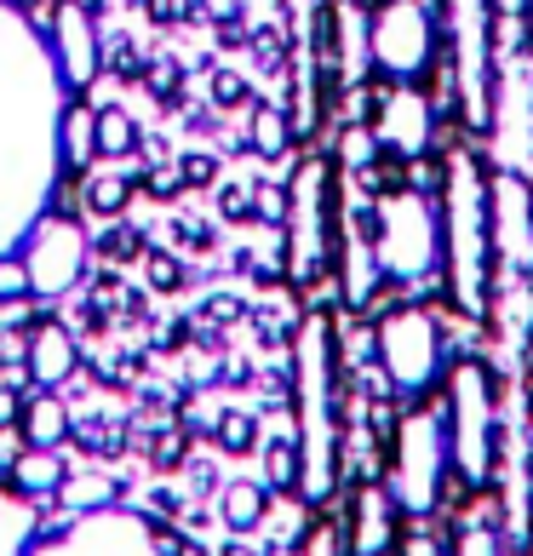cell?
Listing matches in <instances>:
<instances>
[{
  "mask_svg": "<svg viewBox=\"0 0 533 556\" xmlns=\"http://www.w3.org/2000/svg\"><path fill=\"white\" fill-rule=\"evenodd\" d=\"M293 419H299V459H304V482L299 500L321 510L339 493V447H344V425H339V379H333V316H299L293 327Z\"/></svg>",
  "mask_w": 533,
  "mask_h": 556,
  "instance_id": "cell-1",
  "label": "cell"
},
{
  "mask_svg": "<svg viewBox=\"0 0 533 556\" xmlns=\"http://www.w3.org/2000/svg\"><path fill=\"white\" fill-rule=\"evenodd\" d=\"M442 264L459 311H487V281H494V230H487V178L477 155L454 150L442 173Z\"/></svg>",
  "mask_w": 533,
  "mask_h": 556,
  "instance_id": "cell-2",
  "label": "cell"
},
{
  "mask_svg": "<svg viewBox=\"0 0 533 556\" xmlns=\"http://www.w3.org/2000/svg\"><path fill=\"white\" fill-rule=\"evenodd\" d=\"M333 161L310 150L287 173V224H281V264L287 287L316 293L333 287Z\"/></svg>",
  "mask_w": 533,
  "mask_h": 556,
  "instance_id": "cell-3",
  "label": "cell"
},
{
  "mask_svg": "<svg viewBox=\"0 0 533 556\" xmlns=\"http://www.w3.org/2000/svg\"><path fill=\"white\" fill-rule=\"evenodd\" d=\"M373 258L384 281L402 287H430L442 270V207L436 195L396 184L373 195Z\"/></svg>",
  "mask_w": 533,
  "mask_h": 556,
  "instance_id": "cell-4",
  "label": "cell"
},
{
  "mask_svg": "<svg viewBox=\"0 0 533 556\" xmlns=\"http://www.w3.org/2000/svg\"><path fill=\"white\" fill-rule=\"evenodd\" d=\"M447 465L459 482L482 488L499 465V414H494V379L482 362H459L447 379Z\"/></svg>",
  "mask_w": 533,
  "mask_h": 556,
  "instance_id": "cell-5",
  "label": "cell"
},
{
  "mask_svg": "<svg viewBox=\"0 0 533 556\" xmlns=\"http://www.w3.org/2000/svg\"><path fill=\"white\" fill-rule=\"evenodd\" d=\"M436 7L430 0H379L367 12V58L384 87H419L436 70Z\"/></svg>",
  "mask_w": 533,
  "mask_h": 556,
  "instance_id": "cell-6",
  "label": "cell"
},
{
  "mask_svg": "<svg viewBox=\"0 0 533 556\" xmlns=\"http://www.w3.org/2000/svg\"><path fill=\"white\" fill-rule=\"evenodd\" d=\"M442 327L436 316L424 311V304H396V311H384L379 327H373V362L384 384H391L396 402H419L436 390L442 379Z\"/></svg>",
  "mask_w": 533,
  "mask_h": 556,
  "instance_id": "cell-7",
  "label": "cell"
},
{
  "mask_svg": "<svg viewBox=\"0 0 533 556\" xmlns=\"http://www.w3.org/2000/svg\"><path fill=\"white\" fill-rule=\"evenodd\" d=\"M447 477V419L442 414H407L391 437V500L402 517H430L442 505Z\"/></svg>",
  "mask_w": 533,
  "mask_h": 556,
  "instance_id": "cell-8",
  "label": "cell"
},
{
  "mask_svg": "<svg viewBox=\"0 0 533 556\" xmlns=\"http://www.w3.org/2000/svg\"><path fill=\"white\" fill-rule=\"evenodd\" d=\"M24 264H29V293L40 299H58L64 304L80 281H87V264H92V241H87V224L80 218H52L40 213L24 236Z\"/></svg>",
  "mask_w": 533,
  "mask_h": 556,
  "instance_id": "cell-9",
  "label": "cell"
},
{
  "mask_svg": "<svg viewBox=\"0 0 533 556\" xmlns=\"http://www.w3.org/2000/svg\"><path fill=\"white\" fill-rule=\"evenodd\" d=\"M454 7V80H459V104L470 127L494 121V24L487 7L494 0H447Z\"/></svg>",
  "mask_w": 533,
  "mask_h": 556,
  "instance_id": "cell-10",
  "label": "cell"
},
{
  "mask_svg": "<svg viewBox=\"0 0 533 556\" xmlns=\"http://www.w3.org/2000/svg\"><path fill=\"white\" fill-rule=\"evenodd\" d=\"M361 127L373 132V143L384 155L396 161H424L430 143H436V110H430V98L419 87H384L379 98H367Z\"/></svg>",
  "mask_w": 533,
  "mask_h": 556,
  "instance_id": "cell-11",
  "label": "cell"
},
{
  "mask_svg": "<svg viewBox=\"0 0 533 556\" xmlns=\"http://www.w3.org/2000/svg\"><path fill=\"white\" fill-rule=\"evenodd\" d=\"M487 230H494L499 276H533V190L522 173L499 167L494 195H487Z\"/></svg>",
  "mask_w": 533,
  "mask_h": 556,
  "instance_id": "cell-12",
  "label": "cell"
},
{
  "mask_svg": "<svg viewBox=\"0 0 533 556\" xmlns=\"http://www.w3.org/2000/svg\"><path fill=\"white\" fill-rule=\"evenodd\" d=\"M40 40H47L52 70H58V80H64V92L69 98H92L98 75H104V64H98V17H87L80 7H69V0H58L52 29Z\"/></svg>",
  "mask_w": 533,
  "mask_h": 556,
  "instance_id": "cell-13",
  "label": "cell"
},
{
  "mask_svg": "<svg viewBox=\"0 0 533 556\" xmlns=\"http://www.w3.org/2000/svg\"><path fill=\"white\" fill-rule=\"evenodd\" d=\"M80 350H87V344H80L69 327H64V316L40 321L35 333L24 339V362H29L35 390H64L80 374Z\"/></svg>",
  "mask_w": 533,
  "mask_h": 556,
  "instance_id": "cell-14",
  "label": "cell"
},
{
  "mask_svg": "<svg viewBox=\"0 0 533 556\" xmlns=\"http://www.w3.org/2000/svg\"><path fill=\"white\" fill-rule=\"evenodd\" d=\"M69 425H75V402L64 390H29L24 396V414H17L24 447H69Z\"/></svg>",
  "mask_w": 533,
  "mask_h": 556,
  "instance_id": "cell-15",
  "label": "cell"
},
{
  "mask_svg": "<svg viewBox=\"0 0 533 556\" xmlns=\"http://www.w3.org/2000/svg\"><path fill=\"white\" fill-rule=\"evenodd\" d=\"M58 173H87L98 161V138H92V98H64L58 110Z\"/></svg>",
  "mask_w": 533,
  "mask_h": 556,
  "instance_id": "cell-16",
  "label": "cell"
},
{
  "mask_svg": "<svg viewBox=\"0 0 533 556\" xmlns=\"http://www.w3.org/2000/svg\"><path fill=\"white\" fill-rule=\"evenodd\" d=\"M64 477H69L64 447H24L17 465L7 470V493H17V500H52L64 488Z\"/></svg>",
  "mask_w": 533,
  "mask_h": 556,
  "instance_id": "cell-17",
  "label": "cell"
},
{
  "mask_svg": "<svg viewBox=\"0 0 533 556\" xmlns=\"http://www.w3.org/2000/svg\"><path fill=\"white\" fill-rule=\"evenodd\" d=\"M87 241H92V258L98 264H115V270H132V264L150 253V230H143V218H104V224H92L87 230Z\"/></svg>",
  "mask_w": 533,
  "mask_h": 556,
  "instance_id": "cell-18",
  "label": "cell"
},
{
  "mask_svg": "<svg viewBox=\"0 0 533 556\" xmlns=\"http://www.w3.org/2000/svg\"><path fill=\"white\" fill-rule=\"evenodd\" d=\"M264 517H270V488L253 482V477H236L218 488V522L236 533V540H248V533L264 528Z\"/></svg>",
  "mask_w": 533,
  "mask_h": 556,
  "instance_id": "cell-19",
  "label": "cell"
},
{
  "mask_svg": "<svg viewBox=\"0 0 533 556\" xmlns=\"http://www.w3.org/2000/svg\"><path fill=\"white\" fill-rule=\"evenodd\" d=\"M248 150L258 161H281L293 150V121H287V104L276 98H253L248 104Z\"/></svg>",
  "mask_w": 533,
  "mask_h": 556,
  "instance_id": "cell-20",
  "label": "cell"
},
{
  "mask_svg": "<svg viewBox=\"0 0 533 556\" xmlns=\"http://www.w3.org/2000/svg\"><path fill=\"white\" fill-rule=\"evenodd\" d=\"M92 138H98V161H127L138 155V115L127 104H92Z\"/></svg>",
  "mask_w": 533,
  "mask_h": 556,
  "instance_id": "cell-21",
  "label": "cell"
},
{
  "mask_svg": "<svg viewBox=\"0 0 533 556\" xmlns=\"http://www.w3.org/2000/svg\"><path fill=\"white\" fill-rule=\"evenodd\" d=\"M52 500L64 505V510H75V517H87V510H104V505H115V500H120V477H110V470H98V465L69 470L64 488H58Z\"/></svg>",
  "mask_w": 533,
  "mask_h": 556,
  "instance_id": "cell-22",
  "label": "cell"
},
{
  "mask_svg": "<svg viewBox=\"0 0 533 556\" xmlns=\"http://www.w3.org/2000/svg\"><path fill=\"white\" fill-rule=\"evenodd\" d=\"M143 58H150V52L138 47V35L98 24V64H104V75L115 80V87H138V80H143Z\"/></svg>",
  "mask_w": 533,
  "mask_h": 556,
  "instance_id": "cell-23",
  "label": "cell"
},
{
  "mask_svg": "<svg viewBox=\"0 0 533 556\" xmlns=\"http://www.w3.org/2000/svg\"><path fill=\"white\" fill-rule=\"evenodd\" d=\"M138 270H143V287H150L155 299H178L183 287H195V264L183 253H173V247H161V241H150V253L138 258Z\"/></svg>",
  "mask_w": 533,
  "mask_h": 556,
  "instance_id": "cell-24",
  "label": "cell"
},
{
  "mask_svg": "<svg viewBox=\"0 0 533 556\" xmlns=\"http://www.w3.org/2000/svg\"><path fill=\"white\" fill-rule=\"evenodd\" d=\"M207 442L224 453V459H248V453H258V442H264V425H258L253 407H218Z\"/></svg>",
  "mask_w": 533,
  "mask_h": 556,
  "instance_id": "cell-25",
  "label": "cell"
},
{
  "mask_svg": "<svg viewBox=\"0 0 533 556\" xmlns=\"http://www.w3.org/2000/svg\"><path fill=\"white\" fill-rule=\"evenodd\" d=\"M190 447H195V437H190V430H183L178 419H167V425H155L150 437H143L138 453H143V465H150L155 477H173V470L190 465Z\"/></svg>",
  "mask_w": 533,
  "mask_h": 556,
  "instance_id": "cell-26",
  "label": "cell"
},
{
  "mask_svg": "<svg viewBox=\"0 0 533 556\" xmlns=\"http://www.w3.org/2000/svg\"><path fill=\"white\" fill-rule=\"evenodd\" d=\"M264 488L293 500L299 482H304V459H299V437H264Z\"/></svg>",
  "mask_w": 533,
  "mask_h": 556,
  "instance_id": "cell-27",
  "label": "cell"
},
{
  "mask_svg": "<svg viewBox=\"0 0 533 556\" xmlns=\"http://www.w3.org/2000/svg\"><path fill=\"white\" fill-rule=\"evenodd\" d=\"M207 104H213L218 115L248 110V104H253V80L241 75V70H230V64H213V70H207Z\"/></svg>",
  "mask_w": 533,
  "mask_h": 556,
  "instance_id": "cell-28",
  "label": "cell"
},
{
  "mask_svg": "<svg viewBox=\"0 0 533 556\" xmlns=\"http://www.w3.org/2000/svg\"><path fill=\"white\" fill-rule=\"evenodd\" d=\"M178 173H183V190L190 195H207L224 178V161H218V150H207V143H190V150H178Z\"/></svg>",
  "mask_w": 533,
  "mask_h": 556,
  "instance_id": "cell-29",
  "label": "cell"
},
{
  "mask_svg": "<svg viewBox=\"0 0 533 556\" xmlns=\"http://www.w3.org/2000/svg\"><path fill=\"white\" fill-rule=\"evenodd\" d=\"M138 195L161 201V207H178V195H190V190H183V173H178V155L173 161H150V167H143Z\"/></svg>",
  "mask_w": 533,
  "mask_h": 556,
  "instance_id": "cell-30",
  "label": "cell"
},
{
  "mask_svg": "<svg viewBox=\"0 0 533 556\" xmlns=\"http://www.w3.org/2000/svg\"><path fill=\"white\" fill-rule=\"evenodd\" d=\"M213 207L224 224H253V184L248 178H218L213 184Z\"/></svg>",
  "mask_w": 533,
  "mask_h": 556,
  "instance_id": "cell-31",
  "label": "cell"
},
{
  "mask_svg": "<svg viewBox=\"0 0 533 556\" xmlns=\"http://www.w3.org/2000/svg\"><path fill=\"white\" fill-rule=\"evenodd\" d=\"M248 35H253L248 7H218L213 12V47L218 52H241V47H248Z\"/></svg>",
  "mask_w": 533,
  "mask_h": 556,
  "instance_id": "cell-32",
  "label": "cell"
},
{
  "mask_svg": "<svg viewBox=\"0 0 533 556\" xmlns=\"http://www.w3.org/2000/svg\"><path fill=\"white\" fill-rule=\"evenodd\" d=\"M35 551V510H0V556Z\"/></svg>",
  "mask_w": 533,
  "mask_h": 556,
  "instance_id": "cell-33",
  "label": "cell"
},
{
  "mask_svg": "<svg viewBox=\"0 0 533 556\" xmlns=\"http://www.w3.org/2000/svg\"><path fill=\"white\" fill-rule=\"evenodd\" d=\"M253 224H264V230L281 236V224H287V178L281 184H253Z\"/></svg>",
  "mask_w": 533,
  "mask_h": 556,
  "instance_id": "cell-34",
  "label": "cell"
},
{
  "mask_svg": "<svg viewBox=\"0 0 533 556\" xmlns=\"http://www.w3.org/2000/svg\"><path fill=\"white\" fill-rule=\"evenodd\" d=\"M201 316L218 321V327H236V321H248V316H253V304L241 299V293H224V287H218V293L201 299Z\"/></svg>",
  "mask_w": 533,
  "mask_h": 556,
  "instance_id": "cell-35",
  "label": "cell"
},
{
  "mask_svg": "<svg viewBox=\"0 0 533 556\" xmlns=\"http://www.w3.org/2000/svg\"><path fill=\"white\" fill-rule=\"evenodd\" d=\"M454 556H499V533H494V522H465V533H459V551Z\"/></svg>",
  "mask_w": 533,
  "mask_h": 556,
  "instance_id": "cell-36",
  "label": "cell"
},
{
  "mask_svg": "<svg viewBox=\"0 0 533 556\" xmlns=\"http://www.w3.org/2000/svg\"><path fill=\"white\" fill-rule=\"evenodd\" d=\"M17 293H29V264H24V253H0V299H17Z\"/></svg>",
  "mask_w": 533,
  "mask_h": 556,
  "instance_id": "cell-37",
  "label": "cell"
},
{
  "mask_svg": "<svg viewBox=\"0 0 533 556\" xmlns=\"http://www.w3.org/2000/svg\"><path fill=\"white\" fill-rule=\"evenodd\" d=\"M143 17H150V29H178V12H183V0H138Z\"/></svg>",
  "mask_w": 533,
  "mask_h": 556,
  "instance_id": "cell-38",
  "label": "cell"
},
{
  "mask_svg": "<svg viewBox=\"0 0 533 556\" xmlns=\"http://www.w3.org/2000/svg\"><path fill=\"white\" fill-rule=\"evenodd\" d=\"M304 556H339V528L333 522H316L310 540H304Z\"/></svg>",
  "mask_w": 533,
  "mask_h": 556,
  "instance_id": "cell-39",
  "label": "cell"
},
{
  "mask_svg": "<svg viewBox=\"0 0 533 556\" xmlns=\"http://www.w3.org/2000/svg\"><path fill=\"white\" fill-rule=\"evenodd\" d=\"M183 470H190V493H218V488H224L218 470H213V459H195V453H190V465H183Z\"/></svg>",
  "mask_w": 533,
  "mask_h": 556,
  "instance_id": "cell-40",
  "label": "cell"
},
{
  "mask_svg": "<svg viewBox=\"0 0 533 556\" xmlns=\"http://www.w3.org/2000/svg\"><path fill=\"white\" fill-rule=\"evenodd\" d=\"M17 453H24V437H17V425H0V477L17 465Z\"/></svg>",
  "mask_w": 533,
  "mask_h": 556,
  "instance_id": "cell-41",
  "label": "cell"
},
{
  "mask_svg": "<svg viewBox=\"0 0 533 556\" xmlns=\"http://www.w3.org/2000/svg\"><path fill=\"white\" fill-rule=\"evenodd\" d=\"M24 396H29V390H7V384H0V425H17V414H24Z\"/></svg>",
  "mask_w": 533,
  "mask_h": 556,
  "instance_id": "cell-42",
  "label": "cell"
},
{
  "mask_svg": "<svg viewBox=\"0 0 533 556\" xmlns=\"http://www.w3.org/2000/svg\"><path fill=\"white\" fill-rule=\"evenodd\" d=\"M69 7H80V12H87V17H98V24H110L115 0H69Z\"/></svg>",
  "mask_w": 533,
  "mask_h": 556,
  "instance_id": "cell-43",
  "label": "cell"
},
{
  "mask_svg": "<svg viewBox=\"0 0 533 556\" xmlns=\"http://www.w3.org/2000/svg\"><path fill=\"white\" fill-rule=\"evenodd\" d=\"M494 12H505V17H522V12H528V0H494Z\"/></svg>",
  "mask_w": 533,
  "mask_h": 556,
  "instance_id": "cell-44",
  "label": "cell"
},
{
  "mask_svg": "<svg viewBox=\"0 0 533 556\" xmlns=\"http://www.w3.org/2000/svg\"><path fill=\"white\" fill-rule=\"evenodd\" d=\"M264 556H304V545H264Z\"/></svg>",
  "mask_w": 533,
  "mask_h": 556,
  "instance_id": "cell-45",
  "label": "cell"
},
{
  "mask_svg": "<svg viewBox=\"0 0 533 556\" xmlns=\"http://www.w3.org/2000/svg\"><path fill=\"white\" fill-rule=\"evenodd\" d=\"M218 556H264V551H248V545H224Z\"/></svg>",
  "mask_w": 533,
  "mask_h": 556,
  "instance_id": "cell-46",
  "label": "cell"
},
{
  "mask_svg": "<svg viewBox=\"0 0 533 556\" xmlns=\"http://www.w3.org/2000/svg\"><path fill=\"white\" fill-rule=\"evenodd\" d=\"M17 7H40V0H17Z\"/></svg>",
  "mask_w": 533,
  "mask_h": 556,
  "instance_id": "cell-47",
  "label": "cell"
}]
</instances>
